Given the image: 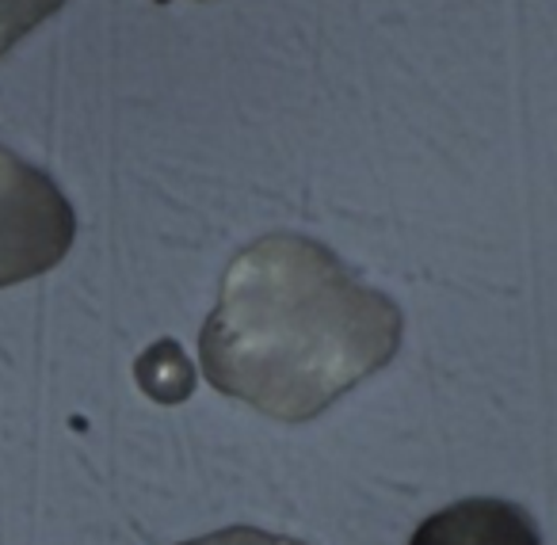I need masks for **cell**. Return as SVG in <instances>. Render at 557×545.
Masks as SVG:
<instances>
[{"label": "cell", "mask_w": 557, "mask_h": 545, "mask_svg": "<svg viewBox=\"0 0 557 545\" xmlns=\"http://www.w3.org/2000/svg\"><path fill=\"white\" fill-rule=\"evenodd\" d=\"M157 4H169V0H157Z\"/></svg>", "instance_id": "6"}, {"label": "cell", "mask_w": 557, "mask_h": 545, "mask_svg": "<svg viewBox=\"0 0 557 545\" xmlns=\"http://www.w3.org/2000/svg\"><path fill=\"white\" fill-rule=\"evenodd\" d=\"M180 545H306V542L268 534V530H256V527H230V530H218V534L195 537V542H180Z\"/></svg>", "instance_id": "5"}, {"label": "cell", "mask_w": 557, "mask_h": 545, "mask_svg": "<svg viewBox=\"0 0 557 545\" xmlns=\"http://www.w3.org/2000/svg\"><path fill=\"white\" fill-rule=\"evenodd\" d=\"M65 0H0V58L9 54L24 35L50 20Z\"/></svg>", "instance_id": "4"}, {"label": "cell", "mask_w": 557, "mask_h": 545, "mask_svg": "<svg viewBox=\"0 0 557 545\" xmlns=\"http://www.w3.org/2000/svg\"><path fill=\"white\" fill-rule=\"evenodd\" d=\"M77 237V214L58 184L0 146V286L47 275Z\"/></svg>", "instance_id": "2"}, {"label": "cell", "mask_w": 557, "mask_h": 545, "mask_svg": "<svg viewBox=\"0 0 557 545\" xmlns=\"http://www.w3.org/2000/svg\"><path fill=\"white\" fill-rule=\"evenodd\" d=\"M405 317L333 248L271 233L240 248L199 336L207 382L278 423H306L379 374Z\"/></svg>", "instance_id": "1"}, {"label": "cell", "mask_w": 557, "mask_h": 545, "mask_svg": "<svg viewBox=\"0 0 557 545\" xmlns=\"http://www.w3.org/2000/svg\"><path fill=\"white\" fill-rule=\"evenodd\" d=\"M409 545H542L531 515L508 499L473 496L428 515Z\"/></svg>", "instance_id": "3"}]
</instances>
